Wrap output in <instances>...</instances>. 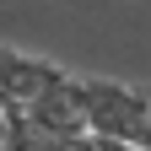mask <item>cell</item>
Returning a JSON list of instances; mask_svg holds the SVG:
<instances>
[{"label":"cell","mask_w":151,"mask_h":151,"mask_svg":"<svg viewBox=\"0 0 151 151\" xmlns=\"http://www.w3.org/2000/svg\"><path fill=\"white\" fill-rule=\"evenodd\" d=\"M76 86H81V108H86L92 135L151 151V97H146V86L108 81V76H76Z\"/></svg>","instance_id":"cell-1"},{"label":"cell","mask_w":151,"mask_h":151,"mask_svg":"<svg viewBox=\"0 0 151 151\" xmlns=\"http://www.w3.org/2000/svg\"><path fill=\"white\" fill-rule=\"evenodd\" d=\"M22 119H27L32 135H43V140H54V146H70V140L92 135V129H86V108H81V86H76L70 70H65L49 92H38V97L22 108Z\"/></svg>","instance_id":"cell-2"},{"label":"cell","mask_w":151,"mask_h":151,"mask_svg":"<svg viewBox=\"0 0 151 151\" xmlns=\"http://www.w3.org/2000/svg\"><path fill=\"white\" fill-rule=\"evenodd\" d=\"M60 76H65V65L38 60V54H27V49L0 43V86H6V97H11V108H16V113H22L38 92H49Z\"/></svg>","instance_id":"cell-3"},{"label":"cell","mask_w":151,"mask_h":151,"mask_svg":"<svg viewBox=\"0 0 151 151\" xmlns=\"http://www.w3.org/2000/svg\"><path fill=\"white\" fill-rule=\"evenodd\" d=\"M6 151H65V146H54V140H43V135H32L27 119L16 113V119H11V140H6Z\"/></svg>","instance_id":"cell-4"},{"label":"cell","mask_w":151,"mask_h":151,"mask_svg":"<svg viewBox=\"0 0 151 151\" xmlns=\"http://www.w3.org/2000/svg\"><path fill=\"white\" fill-rule=\"evenodd\" d=\"M11 119H16V113H6V108H0V151H6V140H11Z\"/></svg>","instance_id":"cell-5"},{"label":"cell","mask_w":151,"mask_h":151,"mask_svg":"<svg viewBox=\"0 0 151 151\" xmlns=\"http://www.w3.org/2000/svg\"><path fill=\"white\" fill-rule=\"evenodd\" d=\"M146 97H151V86H146Z\"/></svg>","instance_id":"cell-6"}]
</instances>
